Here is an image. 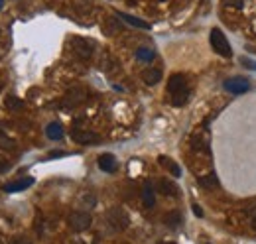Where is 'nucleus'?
Returning a JSON list of instances; mask_svg holds the SVG:
<instances>
[{"instance_id":"5","label":"nucleus","mask_w":256,"mask_h":244,"mask_svg":"<svg viewBox=\"0 0 256 244\" xmlns=\"http://www.w3.org/2000/svg\"><path fill=\"white\" fill-rule=\"evenodd\" d=\"M71 138L77 142V144H83V146H95V144H101V136L97 132H91V130H81V128H75L71 132Z\"/></svg>"},{"instance_id":"25","label":"nucleus","mask_w":256,"mask_h":244,"mask_svg":"<svg viewBox=\"0 0 256 244\" xmlns=\"http://www.w3.org/2000/svg\"><path fill=\"white\" fill-rule=\"evenodd\" d=\"M107 30H109L107 34H115V32L118 30V26H116V22H115V18H111V20H109V26H107Z\"/></svg>"},{"instance_id":"29","label":"nucleus","mask_w":256,"mask_h":244,"mask_svg":"<svg viewBox=\"0 0 256 244\" xmlns=\"http://www.w3.org/2000/svg\"><path fill=\"white\" fill-rule=\"evenodd\" d=\"M252 228H254V230H256V215H254V217H252Z\"/></svg>"},{"instance_id":"32","label":"nucleus","mask_w":256,"mask_h":244,"mask_svg":"<svg viewBox=\"0 0 256 244\" xmlns=\"http://www.w3.org/2000/svg\"><path fill=\"white\" fill-rule=\"evenodd\" d=\"M73 244H83V242H79V240H77V242H73Z\"/></svg>"},{"instance_id":"16","label":"nucleus","mask_w":256,"mask_h":244,"mask_svg":"<svg viewBox=\"0 0 256 244\" xmlns=\"http://www.w3.org/2000/svg\"><path fill=\"white\" fill-rule=\"evenodd\" d=\"M142 79H144V83L150 85V87H152V85H158V83H160V79H162V71L150 67V69H146V71L142 73Z\"/></svg>"},{"instance_id":"10","label":"nucleus","mask_w":256,"mask_h":244,"mask_svg":"<svg viewBox=\"0 0 256 244\" xmlns=\"http://www.w3.org/2000/svg\"><path fill=\"white\" fill-rule=\"evenodd\" d=\"M158 164H160L163 170H167V172L172 174L174 177H180V176H182V168L176 164V161H174L172 157H167V155H160V157H158Z\"/></svg>"},{"instance_id":"1","label":"nucleus","mask_w":256,"mask_h":244,"mask_svg":"<svg viewBox=\"0 0 256 244\" xmlns=\"http://www.w3.org/2000/svg\"><path fill=\"white\" fill-rule=\"evenodd\" d=\"M167 93L172 95V105L174 107H184L189 101V87H187V79L182 73H174L167 79Z\"/></svg>"},{"instance_id":"21","label":"nucleus","mask_w":256,"mask_h":244,"mask_svg":"<svg viewBox=\"0 0 256 244\" xmlns=\"http://www.w3.org/2000/svg\"><path fill=\"white\" fill-rule=\"evenodd\" d=\"M136 59H140V61H152L154 59V49L152 47H138L136 49Z\"/></svg>"},{"instance_id":"3","label":"nucleus","mask_w":256,"mask_h":244,"mask_svg":"<svg viewBox=\"0 0 256 244\" xmlns=\"http://www.w3.org/2000/svg\"><path fill=\"white\" fill-rule=\"evenodd\" d=\"M107 222L113 226V230H124V228H128V224H130V217H128V213L122 209V207H111L109 211H107Z\"/></svg>"},{"instance_id":"14","label":"nucleus","mask_w":256,"mask_h":244,"mask_svg":"<svg viewBox=\"0 0 256 244\" xmlns=\"http://www.w3.org/2000/svg\"><path fill=\"white\" fill-rule=\"evenodd\" d=\"M142 203L146 209H152L156 205V193L150 183H144V187H142Z\"/></svg>"},{"instance_id":"27","label":"nucleus","mask_w":256,"mask_h":244,"mask_svg":"<svg viewBox=\"0 0 256 244\" xmlns=\"http://www.w3.org/2000/svg\"><path fill=\"white\" fill-rule=\"evenodd\" d=\"M193 213H195L197 217H203V211H201V207H199V205H193Z\"/></svg>"},{"instance_id":"17","label":"nucleus","mask_w":256,"mask_h":244,"mask_svg":"<svg viewBox=\"0 0 256 244\" xmlns=\"http://www.w3.org/2000/svg\"><path fill=\"white\" fill-rule=\"evenodd\" d=\"M4 107H6V111L18 112V111H22V109H24V101H22V99H18L16 95H8V97L4 99Z\"/></svg>"},{"instance_id":"9","label":"nucleus","mask_w":256,"mask_h":244,"mask_svg":"<svg viewBox=\"0 0 256 244\" xmlns=\"http://www.w3.org/2000/svg\"><path fill=\"white\" fill-rule=\"evenodd\" d=\"M97 164H99V168H101L103 172L113 174V172L116 170V157H115L113 154H101L99 159H97Z\"/></svg>"},{"instance_id":"24","label":"nucleus","mask_w":256,"mask_h":244,"mask_svg":"<svg viewBox=\"0 0 256 244\" xmlns=\"http://www.w3.org/2000/svg\"><path fill=\"white\" fill-rule=\"evenodd\" d=\"M246 0H225V6H233V8H242Z\"/></svg>"},{"instance_id":"33","label":"nucleus","mask_w":256,"mask_h":244,"mask_svg":"<svg viewBox=\"0 0 256 244\" xmlns=\"http://www.w3.org/2000/svg\"><path fill=\"white\" fill-rule=\"evenodd\" d=\"M162 2H163V0H162Z\"/></svg>"},{"instance_id":"23","label":"nucleus","mask_w":256,"mask_h":244,"mask_svg":"<svg viewBox=\"0 0 256 244\" xmlns=\"http://www.w3.org/2000/svg\"><path fill=\"white\" fill-rule=\"evenodd\" d=\"M10 244H32V240L24 234H16V236L10 238Z\"/></svg>"},{"instance_id":"28","label":"nucleus","mask_w":256,"mask_h":244,"mask_svg":"<svg viewBox=\"0 0 256 244\" xmlns=\"http://www.w3.org/2000/svg\"><path fill=\"white\" fill-rule=\"evenodd\" d=\"M6 170H8V164H4V161H0V174L6 172Z\"/></svg>"},{"instance_id":"13","label":"nucleus","mask_w":256,"mask_h":244,"mask_svg":"<svg viewBox=\"0 0 256 244\" xmlns=\"http://www.w3.org/2000/svg\"><path fill=\"white\" fill-rule=\"evenodd\" d=\"M32 185H34V177H22V179H18V181L8 183V185L4 187V191H6V193H16V191H24V189H28V187H32Z\"/></svg>"},{"instance_id":"30","label":"nucleus","mask_w":256,"mask_h":244,"mask_svg":"<svg viewBox=\"0 0 256 244\" xmlns=\"http://www.w3.org/2000/svg\"><path fill=\"white\" fill-rule=\"evenodd\" d=\"M2 4H4V0H0V8H2Z\"/></svg>"},{"instance_id":"19","label":"nucleus","mask_w":256,"mask_h":244,"mask_svg":"<svg viewBox=\"0 0 256 244\" xmlns=\"http://www.w3.org/2000/svg\"><path fill=\"white\" fill-rule=\"evenodd\" d=\"M197 183H199L201 187H205V189H215V187H219V179H217V176H215V174H209V176L199 177V179H197Z\"/></svg>"},{"instance_id":"18","label":"nucleus","mask_w":256,"mask_h":244,"mask_svg":"<svg viewBox=\"0 0 256 244\" xmlns=\"http://www.w3.org/2000/svg\"><path fill=\"white\" fill-rule=\"evenodd\" d=\"M46 134L49 140H61L63 138V126L59 122H51L46 126Z\"/></svg>"},{"instance_id":"7","label":"nucleus","mask_w":256,"mask_h":244,"mask_svg":"<svg viewBox=\"0 0 256 244\" xmlns=\"http://www.w3.org/2000/svg\"><path fill=\"white\" fill-rule=\"evenodd\" d=\"M225 89L231 91L233 95H242L248 91V81L244 77H233L225 81Z\"/></svg>"},{"instance_id":"22","label":"nucleus","mask_w":256,"mask_h":244,"mask_svg":"<svg viewBox=\"0 0 256 244\" xmlns=\"http://www.w3.org/2000/svg\"><path fill=\"white\" fill-rule=\"evenodd\" d=\"M81 203H83V207L93 209V207L97 205V197H95L93 193H85V195H81Z\"/></svg>"},{"instance_id":"4","label":"nucleus","mask_w":256,"mask_h":244,"mask_svg":"<svg viewBox=\"0 0 256 244\" xmlns=\"http://www.w3.org/2000/svg\"><path fill=\"white\" fill-rule=\"evenodd\" d=\"M67 224H69V228L73 232H83V230H87L93 224V217L87 211H75V213L69 215Z\"/></svg>"},{"instance_id":"15","label":"nucleus","mask_w":256,"mask_h":244,"mask_svg":"<svg viewBox=\"0 0 256 244\" xmlns=\"http://www.w3.org/2000/svg\"><path fill=\"white\" fill-rule=\"evenodd\" d=\"M182 221H184V217H182L180 211H169V213L163 215V222H165V226H169V228H180Z\"/></svg>"},{"instance_id":"12","label":"nucleus","mask_w":256,"mask_h":244,"mask_svg":"<svg viewBox=\"0 0 256 244\" xmlns=\"http://www.w3.org/2000/svg\"><path fill=\"white\" fill-rule=\"evenodd\" d=\"M116 18L124 20L126 24H130V26H134V28H140V30H150V28H152L146 20H140V18H136V16H132V14H126V12H116Z\"/></svg>"},{"instance_id":"20","label":"nucleus","mask_w":256,"mask_h":244,"mask_svg":"<svg viewBox=\"0 0 256 244\" xmlns=\"http://www.w3.org/2000/svg\"><path fill=\"white\" fill-rule=\"evenodd\" d=\"M0 150H8V152L16 150V142L10 136H6L4 132H0Z\"/></svg>"},{"instance_id":"31","label":"nucleus","mask_w":256,"mask_h":244,"mask_svg":"<svg viewBox=\"0 0 256 244\" xmlns=\"http://www.w3.org/2000/svg\"><path fill=\"white\" fill-rule=\"evenodd\" d=\"M163 244H176V242H163Z\"/></svg>"},{"instance_id":"2","label":"nucleus","mask_w":256,"mask_h":244,"mask_svg":"<svg viewBox=\"0 0 256 244\" xmlns=\"http://www.w3.org/2000/svg\"><path fill=\"white\" fill-rule=\"evenodd\" d=\"M209 42H211V47L215 53L223 55V57H231L233 55V49H231V44L227 40V36L219 30V28H213L211 34H209Z\"/></svg>"},{"instance_id":"8","label":"nucleus","mask_w":256,"mask_h":244,"mask_svg":"<svg viewBox=\"0 0 256 244\" xmlns=\"http://www.w3.org/2000/svg\"><path fill=\"white\" fill-rule=\"evenodd\" d=\"M85 99H87L85 91L79 89V87H75V89H71V91L67 93V97H65V101H63V107H65V109H73V107L81 105Z\"/></svg>"},{"instance_id":"11","label":"nucleus","mask_w":256,"mask_h":244,"mask_svg":"<svg viewBox=\"0 0 256 244\" xmlns=\"http://www.w3.org/2000/svg\"><path fill=\"white\" fill-rule=\"evenodd\" d=\"M158 191L162 193V195H167V197H176L180 191H178V185L174 183V181H169V179H165V177H162V179H158Z\"/></svg>"},{"instance_id":"26","label":"nucleus","mask_w":256,"mask_h":244,"mask_svg":"<svg viewBox=\"0 0 256 244\" xmlns=\"http://www.w3.org/2000/svg\"><path fill=\"white\" fill-rule=\"evenodd\" d=\"M61 155H67V152H61V150H55V152H49V157H61Z\"/></svg>"},{"instance_id":"6","label":"nucleus","mask_w":256,"mask_h":244,"mask_svg":"<svg viewBox=\"0 0 256 244\" xmlns=\"http://www.w3.org/2000/svg\"><path fill=\"white\" fill-rule=\"evenodd\" d=\"M71 45H73V51L81 57V59H89L93 55V44L83 40V38H73L71 40Z\"/></svg>"}]
</instances>
